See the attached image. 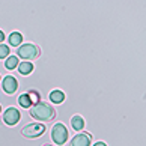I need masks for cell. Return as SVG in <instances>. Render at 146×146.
<instances>
[{"label": "cell", "instance_id": "7a4b0ae2", "mask_svg": "<svg viewBox=\"0 0 146 146\" xmlns=\"http://www.w3.org/2000/svg\"><path fill=\"white\" fill-rule=\"evenodd\" d=\"M39 56H41V50H39V47L35 45V44H23V45H20L18 50H17V57H21L26 62L38 59Z\"/></svg>", "mask_w": 146, "mask_h": 146}, {"label": "cell", "instance_id": "5b68a950", "mask_svg": "<svg viewBox=\"0 0 146 146\" xmlns=\"http://www.w3.org/2000/svg\"><path fill=\"white\" fill-rule=\"evenodd\" d=\"M21 119V113L15 107H8L6 111H3V122L9 127H15Z\"/></svg>", "mask_w": 146, "mask_h": 146}, {"label": "cell", "instance_id": "9a60e30c", "mask_svg": "<svg viewBox=\"0 0 146 146\" xmlns=\"http://www.w3.org/2000/svg\"><path fill=\"white\" fill-rule=\"evenodd\" d=\"M9 47L5 45V44H0V59H5V57H9Z\"/></svg>", "mask_w": 146, "mask_h": 146}, {"label": "cell", "instance_id": "5bb4252c", "mask_svg": "<svg viewBox=\"0 0 146 146\" xmlns=\"http://www.w3.org/2000/svg\"><path fill=\"white\" fill-rule=\"evenodd\" d=\"M27 95H29V98H30V101H32V104H33V106H36V104H39V102H41V95L38 94L36 90H29Z\"/></svg>", "mask_w": 146, "mask_h": 146}, {"label": "cell", "instance_id": "8fae6325", "mask_svg": "<svg viewBox=\"0 0 146 146\" xmlns=\"http://www.w3.org/2000/svg\"><path fill=\"white\" fill-rule=\"evenodd\" d=\"M21 42H23V35L20 32H12L9 35V44L12 47H20Z\"/></svg>", "mask_w": 146, "mask_h": 146}, {"label": "cell", "instance_id": "ffe728a7", "mask_svg": "<svg viewBox=\"0 0 146 146\" xmlns=\"http://www.w3.org/2000/svg\"><path fill=\"white\" fill-rule=\"evenodd\" d=\"M0 78H2V74H0Z\"/></svg>", "mask_w": 146, "mask_h": 146}, {"label": "cell", "instance_id": "30bf717a", "mask_svg": "<svg viewBox=\"0 0 146 146\" xmlns=\"http://www.w3.org/2000/svg\"><path fill=\"white\" fill-rule=\"evenodd\" d=\"M50 101L53 104H62L65 101V94L62 90H53L50 92Z\"/></svg>", "mask_w": 146, "mask_h": 146}, {"label": "cell", "instance_id": "ac0fdd59", "mask_svg": "<svg viewBox=\"0 0 146 146\" xmlns=\"http://www.w3.org/2000/svg\"><path fill=\"white\" fill-rule=\"evenodd\" d=\"M44 146H51V145H48V143H45V145H44Z\"/></svg>", "mask_w": 146, "mask_h": 146}, {"label": "cell", "instance_id": "7c38bea8", "mask_svg": "<svg viewBox=\"0 0 146 146\" xmlns=\"http://www.w3.org/2000/svg\"><path fill=\"white\" fill-rule=\"evenodd\" d=\"M18 104H20L21 107H24V109H32V106H33L27 94H21V95L18 96Z\"/></svg>", "mask_w": 146, "mask_h": 146}, {"label": "cell", "instance_id": "52a82bcc", "mask_svg": "<svg viewBox=\"0 0 146 146\" xmlns=\"http://www.w3.org/2000/svg\"><path fill=\"white\" fill-rule=\"evenodd\" d=\"M92 143V136L89 133H78L77 136H74L69 146H90Z\"/></svg>", "mask_w": 146, "mask_h": 146}, {"label": "cell", "instance_id": "277c9868", "mask_svg": "<svg viewBox=\"0 0 146 146\" xmlns=\"http://www.w3.org/2000/svg\"><path fill=\"white\" fill-rule=\"evenodd\" d=\"M45 133V125L44 123H29L21 129V134L26 139H38Z\"/></svg>", "mask_w": 146, "mask_h": 146}, {"label": "cell", "instance_id": "9c48e42d", "mask_svg": "<svg viewBox=\"0 0 146 146\" xmlns=\"http://www.w3.org/2000/svg\"><path fill=\"white\" fill-rule=\"evenodd\" d=\"M71 127H72V129H75V131H82V129L84 128V119L80 115L72 116L71 117Z\"/></svg>", "mask_w": 146, "mask_h": 146}, {"label": "cell", "instance_id": "ba28073f", "mask_svg": "<svg viewBox=\"0 0 146 146\" xmlns=\"http://www.w3.org/2000/svg\"><path fill=\"white\" fill-rule=\"evenodd\" d=\"M18 72H20L21 75H29V74H32V72H33V63L23 60L21 63H18Z\"/></svg>", "mask_w": 146, "mask_h": 146}, {"label": "cell", "instance_id": "4fadbf2b", "mask_svg": "<svg viewBox=\"0 0 146 146\" xmlns=\"http://www.w3.org/2000/svg\"><path fill=\"white\" fill-rule=\"evenodd\" d=\"M18 57L17 56H9L8 59H6V62H5V68L6 69H15V68H18Z\"/></svg>", "mask_w": 146, "mask_h": 146}, {"label": "cell", "instance_id": "6da1fadb", "mask_svg": "<svg viewBox=\"0 0 146 146\" xmlns=\"http://www.w3.org/2000/svg\"><path fill=\"white\" fill-rule=\"evenodd\" d=\"M30 116L33 119H36V121L48 122V121H53V119L56 117V110L53 109L50 104L39 102V104H36V106H32Z\"/></svg>", "mask_w": 146, "mask_h": 146}, {"label": "cell", "instance_id": "8992f818", "mask_svg": "<svg viewBox=\"0 0 146 146\" xmlns=\"http://www.w3.org/2000/svg\"><path fill=\"white\" fill-rule=\"evenodd\" d=\"M2 86H3V90L6 92L8 95H12L18 89V82L15 77H12V75H6V77L2 80Z\"/></svg>", "mask_w": 146, "mask_h": 146}, {"label": "cell", "instance_id": "e0dca14e", "mask_svg": "<svg viewBox=\"0 0 146 146\" xmlns=\"http://www.w3.org/2000/svg\"><path fill=\"white\" fill-rule=\"evenodd\" d=\"M94 146H107V145H106L104 142H96V143H95Z\"/></svg>", "mask_w": 146, "mask_h": 146}, {"label": "cell", "instance_id": "3957f363", "mask_svg": "<svg viewBox=\"0 0 146 146\" xmlns=\"http://www.w3.org/2000/svg\"><path fill=\"white\" fill-rule=\"evenodd\" d=\"M51 139H53V142H54L57 146H62L66 143V140H68V129L66 127L63 125V123H54V127H53L51 129Z\"/></svg>", "mask_w": 146, "mask_h": 146}, {"label": "cell", "instance_id": "2e32d148", "mask_svg": "<svg viewBox=\"0 0 146 146\" xmlns=\"http://www.w3.org/2000/svg\"><path fill=\"white\" fill-rule=\"evenodd\" d=\"M3 41H5V33L0 30V44H3Z\"/></svg>", "mask_w": 146, "mask_h": 146}, {"label": "cell", "instance_id": "d6986e66", "mask_svg": "<svg viewBox=\"0 0 146 146\" xmlns=\"http://www.w3.org/2000/svg\"><path fill=\"white\" fill-rule=\"evenodd\" d=\"M0 111H2V106H0Z\"/></svg>", "mask_w": 146, "mask_h": 146}]
</instances>
